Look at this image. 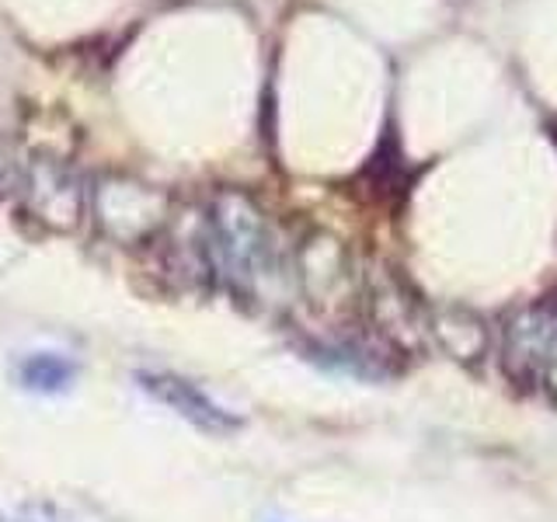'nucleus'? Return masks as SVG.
Listing matches in <instances>:
<instances>
[{
  "instance_id": "nucleus-1",
  "label": "nucleus",
  "mask_w": 557,
  "mask_h": 522,
  "mask_svg": "<svg viewBox=\"0 0 557 522\" xmlns=\"http://www.w3.org/2000/svg\"><path fill=\"white\" fill-rule=\"evenodd\" d=\"M139 387H144L153 400H161L164 408L174 414H182L185 422H191L202 432H231L237 428V418L231 411H223L209 394H202L196 383H188L185 376L174 373H136Z\"/></svg>"
},
{
  "instance_id": "nucleus-2",
  "label": "nucleus",
  "mask_w": 557,
  "mask_h": 522,
  "mask_svg": "<svg viewBox=\"0 0 557 522\" xmlns=\"http://www.w3.org/2000/svg\"><path fill=\"white\" fill-rule=\"evenodd\" d=\"M77 365L57 352H35L17 362V383L35 394H60L74 383Z\"/></svg>"
}]
</instances>
